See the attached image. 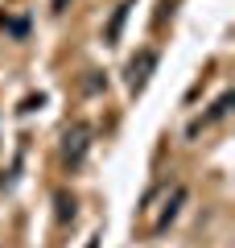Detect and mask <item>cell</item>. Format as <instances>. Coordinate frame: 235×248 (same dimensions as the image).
<instances>
[{
	"label": "cell",
	"instance_id": "6da1fadb",
	"mask_svg": "<svg viewBox=\"0 0 235 248\" xmlns=\"http://www.w3.org/2000/svg\"><path fill=\"white\" fill-rule=\"evenodd\" d=\"M157 66V54L153 50H140L136 58L128 62V87L132 91H145V83H148V71Z\"/></svg>",
	"mask_w": 235,
	"mask_h": 248
},
{
	"label": "cell",
	"instance_id": "7a4b0ae2",
	"mask_svg": "<svg viewBox=\"0 0 235 248\" xmlns=\"http://www.w3.org/2000/svg\"><path fill=\"white\" fill-rule=\"evenodd\" d=\"M62 157H66L70 166H78V161L87 157V128H70V133H66V145H62Z\"/></svg>",
	"mask_w": 235,
	"mask_h": 248
},
{
	"label": "cell",
	"instance_id": "3957f363",
	"mask_svg": "<svg viewBox=\"0 0 235 248\" xmlns=\"http://www.w3.org/2000/svg\"><path fill=\"white\" fill-rule=\"evenodd\" d=\"M128 9H132V4H120V9L112 13V25H107V42H116V37H120V29H124V17H128Z\"/></svg>",
	"mask_w": 235,
	"mask_h": 248
},
{
	"label": "cell",
	"instance_id": "277c9868",
	"mask_svg": "<svg viewBox=\"0 0 235 248\" xmlns=\"http://www.w3.org/2000/svg\"><path fill=\"white\" fill-rule=\"evenodd\" d=\"M227 108H231V95H219V99H215V108H210V112H206V116H202V120H198V124H210V120H219V116H223V112H227ZM198 124H194V128H198ZM194 128H190V133H194Z\"/></svg>",
	"mask_w": 235,
	"mask_h": 248
},
{
	"label": "cell",
	"instance_id": "5b68a950",
	"mask_svg": "<svg viewBox=\"0 0 235 248\" xmlns=\"http://www.w3.org/2000/svg\"><path fill=\"white\" fill-rule=\"evenodd\" d=\"M87 248H99V236H91V240H87Z\"/></svg>",
	"mask_w": 235,
	"mask_h": 248
}]
</instances>
